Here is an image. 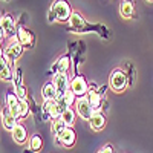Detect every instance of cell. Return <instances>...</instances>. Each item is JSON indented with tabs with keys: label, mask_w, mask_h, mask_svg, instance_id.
Segmentation results:
<instances>
[{
	"label": "cell",
	"mask_w": 153,
	"mask_h": 153,
	"mask_svg": "<svg viewBox=\"0 0 153 153\" xmlns=\"http://www.w3.org/2000/svg\"><path fill=\"white\" fill-rule=\"evenodd\" d=\"M12 138H14V141H16V143L23 144L25 141H26V138H28L26 129H25L22 124H17V126H16V129L12 130Z\"/></svg>",
	"instance_id": "13"
},
{
	"label": "cell",
	"mask_w": 153,
	"mask_h": 153,
	"mask_svg": "<svg viewBox=\"0 0 153 153\" xmlns=\"http://www.w3.org/2000/svg\"><path fill=\"white\" fill-rule=\"evenodd\" d=\"M6 104H8V110L14 115L16 118H19V107H20V100L17 98L16 94L9 92L6 95Z\"/></svg>",
	"instance_id": "10"
},
{
	"label": "cell",
	"mask_w": 153,
	"mask_h": 153,
	"mask_svg": "<svg viewBox=\"0 0 153 153\" xmlns=\"http://www.w3.org/2000/svg\"><path fill=\"white\" fill-rule=\"evenodd\" d=\"M29 115V106L26 101H20V107H19V118H26Z\"/></svg>",
	"instance_id": "24"
},
{
	"label": "cell",
	"mask_w": 153,
	"mask_h": 153,
	"mask_svg": "<svg viewBox=\"0 0 153 153\" xmlns=\"http://www.w3.org/2000/svg\"><path fill=\"white\" fill-rule=\"evenodd\" d=\"M2 121H3V127L6 130H14L16 129V126H17V118L12 115L11 112H5V113H2Z\"/></svg>",
	"instance_id": "14"
},
{
	"label": "cell",
	"mask_w": 153,
	"mask_h": 153,
	"mask_svg": "<svg viewBox=\"0 0 153 153\" xmlns=\"http://www.w3.org/2000/svg\"><path fill=\"white\" fill-rule=\"evenodd\" d=\"M2 71H0V76H2V80H11L12 78V72L9 65H8V58L5 57V54H2Z\"/></svg>",
	"instance_id": "16"
},
{
	"label": "cell",
	"mask_w": 153,
	"mask_h": 153,
	"mask_svg": "<svg viewBox=\"0 0 153 153\" xmlns=\"http://www.w3.org/2000/svg\"><path fill=\"white\" fill-rule=\"evenodd\" d=\"M104 126H106L104 115L100 113V112H95L92 115V118H91V127H92V130H101Z\"/></svg>",
	"instance_id": "11"
},
{
	"label": "cell",
	"mask_w": 153,
	"mask_h": 153,
	"mask_svg": "<svg viewBox=\"0 0 153 153\" xmlns=\"http://www.w3.org/2000/svg\"><path fill=\"white\" fill-rule=\"evenodd\" d=\"M69 25H71V28H74L76 31H86V22L83 20V17L80 14H76V12H74L71 16Z\"/></svg>",
	"instance_id": "12"
},
{
	"label": "cell",
	"mask_w": 153,
	"mask_h": 153,
	"mask_svg": "<svg viewBox=\"0 0 153 153\" xmlns=\"http://www.w3.org/2000/svg\"><path fill=\"white\" fill-rule=\"evenodd\" d=\"M65 127H68V126L63 123L61 118H55V120H52V126H51V130H52V133L57 136V133H58L61 129H65Z\"/></svg>",
	"instance_id": "21"
},
{
	"label": "cell",
	"mask_w": 153,
	"mask_h": 153,
	"mask_svg": "<svg viewBox=\"0 0 153 153\" xmlns=\"http://www.w3.org/2000/svg\"><path fill=\"white\" fill-rule=\"evenodd\" d=\"M76 113L80 115V118L86 121H91L92 115L95 113L94 107L91 106V103H89V100L86 97H80L78 101H76Z\"/></svg>",
	"instance_id": "4"
},
{
	"label": "cell",
	"mask_w": 153,
	"mask_h": 153,
	"mask_svg": "<svg viewBox=\"0 0 153 153\" xmlns=\"http://www.w3.org/2000/svg\"><path fill=\"white\" fill-rule=\"evenodd\" d=\"M120 12H121L123 19H130L133 16V3L130 0H124L120 6Z\"/></svg>",
	"instance_id": "17"
},
{
	"label": "cell",
	"mask_w": 153,
	"mask_h": 153,
	"mask_svg": "<svg viewBox=\"0 0 153 153\" xmlns=\"http://www.w3.org/2000/svg\"><path fill=\"white\" fill-rule=\"evenodd\" d=\"M109 84L115 92H123L127 87V76L121 69H115L109 76Z\"/></svg>",
	"instance_id": "1"
},
{
	"label": "cell",
	"mask_w": 153,
	"mask_h": 153,
	"mask_svg": "<svg viewBox=\"0 0 153 153\" xmlns=\"http://www.w3.org/2000/svg\"><path fill=\"white\" fill-rule=\"evenodd\" d=\"M86 98L89 100V103H91V106L94 107V110H95V112H98L100 104H101V95H100V94H97L95 91H89Z\"/></svg>",
	"instance_id": "18"
},
{
	"label": "cell",
	"mask_w": 153,
	"mask_h": 153,
	"mask_svg": "<svg viewBox=\"0 0 153 153\" xmlns=\"http://www.w3.org/2000/svg\"><path fill=\"white\" fill-rule=\"evenodd\" d=\"M54 86L57 87V98H61L65 95L69 89H71V81L68 78V74L66 72H55L54 75Z\"/></svg>",
	"instance_id": "3"
},
{
	"label": "cell",
	"mask_w": 153,
	"mask_h": 153,
	"mask_svg": "<svg viewBox=\"0 0 153 153\" xmlns=\"http://www.w3.org/2000/svg\"><path fill=\"white\" fill-rule=\"evenodd\" d=\"M42 95L45 100H57V87L54 86V83H46L42 89Z\"/></svg>",
	"instance_id": "15"
},
{
	"label": "cell",
	"mask_w": 153,
	"mask_h": 153,
	"mask_svg": "<svg viewBox=\"0 0 153 153\" xmlns=\"http://www.w3.org/2000/svg\"><path fill=\"white\" fill-rule=\"evenodd\" d=\"M51 9L54 11V14L57 16V20L65 22L68 19H71L72 11H71V5L68 3V0H55L54 5L51 6Z\"/></svg>",
	"instance_id": "2"
},
{
	"label": "cell",
	"mask_w": 153,
	"mask_h": 153,
	"mask_svg": "<svg viewBox=\"0 0 153 153\" xmlns=\"http://www.w3.org/2000/svg\"><path fill=\"white\" fill-rule=\"evenodd\" d=\"M98 153H113V150H112V147L110 146H106V147H103Z\"/></svg>",
	"instance_id": "26"
},
{
	"label": "cell",
	"mask_w": 153,
	"mask_h": 153,
	"mask_svg": "<svg viewBox=\"0 0 153 153\" xmlns=\"http://www.w3.org/2000/svg\"><path fill=\"white\" fill-rule=\"evenodd\" d=\"M150 2H152V0H150Z\"/></svg>",
	"instance_id": "27"
},
{
	"label": "cell",
	"mask_w": 153,
	"mask_h": 153,
	"mask_svg": "<svg viewBox=\"0 0 153 153\" xmlns=\"http://www.w3.org/2000/svg\"><path fill=\"white\" fill-rule=\"evenodd\" d=\"M22 51H23V45L19 42V40H12L8 46H6V49H5V57L8 58V60H11V61H16L20 55H22Z\"/></svg>",
	"instance_id": "7"
},
{
	"label": "cell",
	"mask_w": 153,
	"mask_h": 153,
	"mask_svg": "<svg viewBox=\"0 0 153 153\" xmlns=\"http://www.w3.org/2000/svg\"><path fill=\"white\" fill-rule=\"evenodd\" d=\"M2 35L3 37H17V31H16V23L12 20L11 16H5L2 19Z\"/></svg>",
	"instance_id": "8"
},
{
	"label": "cell",
	"mask_w": 153,
	"mask_h": 153,
	"mask_svg": "<svg viewBox=\"0 0 153 153\" xmlns=\"http://www.w3.org/2000/svg\"><path fill=\"white\" fill-rule=\"evenodd\" d=\"M61 100H63V101H65V103H66V106H68V107H71V106H72V104L75 103V100H76V95H75V94H74V92L71 91V89H69V91H68V92H66L65 95L61 97Z\"/></svg>",
	"instance_id": "23"
},
{
	"label": "cell",
	"mask_w": 153,
	"mask_h": 153,
	"mask_svg": "<svg viewBox=\"0 0 153 153\" xmlns=\"http://www.w3.org/2000/svg\"><path fill=\"white\" fill-rule=\"evenodd\" d=\"M71 91L75 94V95H78V97H83L87 94L89 91V86L86 83V78L81 75H76L74 76V78L71 80Z\"/></svg>",
	"instance_id": "6"
},
{
	"label": "cell",
	"mask_w": 153,
	"mask_h": 153,
	"mask_svg": "<svg viewBox=\"0 0 153 153\" xmlns=\"http://www.w3.org/2000/svg\"><path fill=\"white\" fill-rule=\"evenodd\" d=\"M29 146H31V150H32V152H38V150H42V146H43L42 138L38 136V135H34V136L31 138V141H29Z\"/></svg>",
	"instance_id": "22"
},
{
	"label": "cell",
	"mask_w": 153,
	"mask_h": 153,
	"mask_svg": "<svg viewBox=\"0 0 153 153\" xmlns=\"http://www.w3.org/2000/svg\"><path fill=\"white\" fill-rule=\"evenodd\" d=\"M57 141L60 143V146H65V147H72L75 139H76V135L75 132L71 129V127H65V129H61L58 133H57Z\"/></svg>",
	"instance_id": "5"
},
{
	"label": "cell",
	"mask_w": 153,
	"mask_h": 153,
	"mask_svg": "<svg viewBox=\"0 0 153 153\" xmlns=\"http://www.w3.org/2000/svg\"><path fill=\"white\" fill-rule=\"evenodd\" d=\"M69 66H71V58H69L68 55H63V57L57 61L55 69H57L58 72H66V71L69 69Z\"/></svg>",
	"instance_id": "20"
},
{
	"label": "cell",
	"mask_w": 153,
	"mask_h": 153,
	"mask_svg": "<svg viewBox=\"0 0 153 153\" xmlns=\"http://www.w3.org/2000/svg\"><path fill=\"white\" fill-rule=\"evenodd\" d=\"M16 95L20 101H26V89H25V86H17L16 87Z\"/></svg>",
	"instance_id": "25"
},
{
	"label": "cell",
	"mask_w": 153,
	"mask_h": 153,
	"mask_svg": "<svg viewBox=\"0 0 153 153\" xmlns=\"http://www.w3.org/2000/svg\"><path fill=\"white\" fill-rule=\"evenodd\" d=\"M17 40L23 45V46H28V48H31L32 45H34V35H32V32L29 31V29H26V28H19L17 29Z\"/></svg>",
	"instance_id": "9"
},
{
	"label": "cell",
	"mask_w": 153,
	"mask_h": 153,
	"mask_svg": "<svg viewBox=\"0 0 153 153\" xmlns=\"http://www.w3.org/2000/svg\"><path fill=\"white\" fill-rule=\"evenodd\" d=\"M60 118L63 120V123H65L68 127H71V126L75 123V112H74L71 107H68L65 112H63V115H61Z\"/></svg>",
	"instance_id": "19"
}]
</instances>
